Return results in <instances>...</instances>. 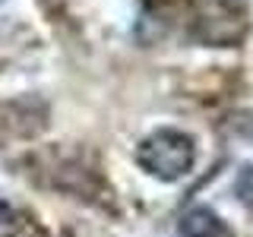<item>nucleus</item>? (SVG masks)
Segmentation results:
<instances>
[{
	"label": "nucleus",
	"instance_id": "7ed1b4c3",
	"mask_svg": "<svg viewBox=\"0 0 253 237\" xmlns=\"http://www.w3.org/2000/svg\"><path fill=\"white\" fill-rule=\"evenodd\" d=\"M177 231L184 237H234V228L209 205H190L177 221Z\"/></svg>",
	"mask_w": 253,
	"mask_h": 237
},
{
	"label": "nucleus",
	"instance_id": "20e7f679",
	"mask_svg": "<svg viewBox=\"0 0 253 237\" xmlns=\"http://www.w3.org/2000/svg\"><path fill=\"white\" fill-rule=\"evenodd\" d=\"M234 196H237V202H241L244 209L253 215V164H244V168L237 171V177H234Z\"/></svg>",
	"mask_w": 253,
	"mask_h": 237
},
{
	"label": "nucleus",
	"instance_id": "f257e3e1",
	"mask_svg": "<svg viewBox=\"0 0 253 237\" xmlns=\"http://www.w3.org/2000/svg\"><path fill=\"white\" fill-rule=\"evenodd\" d=\"M136 164L152 177L174 184L196 168V142L190 133L177 130V126H158L139 139Z\"/></svg>",
	"mask_w": 253,
	"mask_h": 237
},
{
	"label": "nucleus",
	"instance_id": "f03ea898",
	"mask_svg": "<svg viewBox=\"0 0 253 237\" xmlns=\"http://www.w3.org/2000/svg\"><path fill=\"white\" fill-rule=\"evenodd\" d=\"M51 123V108L38 95H19V98L0 101V149L16 142L38 139Z\"/></svg>",
	"mask_w": 253,
	"mask_h": 237
},
{
	"label": "nucleus",
	"instance_id": "39448f33",
	"mask_svg": "<svg viewBox=\"0 0 253 237\" xmlns=\"http://www.w3.org/2000/svg\"><path fill=\"white\" fill-rule=\"evenodd\" d=\"M19 231V212L0 196V237H16Z\"/></svg>",
	"mask_w": 253,
	"mask_h": 237
}]
</instances>
